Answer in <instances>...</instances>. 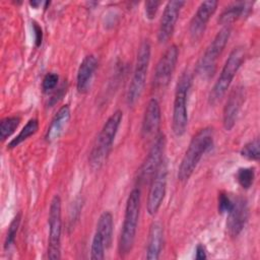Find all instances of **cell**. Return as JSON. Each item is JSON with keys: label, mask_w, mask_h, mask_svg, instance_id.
I'll return each mask as SVG.
<instances>
[{"label": "cell", "mask_w": 260, "mask_h": 260, "mask_svg": "<svg viewBox=\"0 0 260 260\" xmlns=\"http://www.w3.org/2000/svg\"><path fill=\"white\" fill-rule=\"evenodd\" d=\"M245 88L243 86L235 87L229 95L223 108V127L226 131L235 126L239 112L245 102Z\"/></svg>", "instance_id": "obj_15"}, {"label": "cell", "mask_w": 260, "mask_h": 260, "mask_svg": "<svg viewBox=\"0 0 260 260\" xmlns=\"http://www.w3.org/2000/svg\"><path fill=\"white\" fill-rule=\"evenodd\" d=\"M159 5H160L159 1H146L144 3L146 17L149 19H153L155 17V14L157 12Z\"/></svg>", "instance_id": "obj_30"}, {"label": "cell", "mask_w": 260, "mask_h": 260, "mask_svg": "<svg viewBox=\"0 0 260 260\" xmlns=\"http://www.w3.org/2000/svg\"><path fill=\"white\" fill-rule=\"evenodd\" d=\"M250 2H234L228 5L218 17V22L224 26L233 23L242 16H245L250 11Z\"/></svg>", "instance_id": "obj_20"}, {"label": "cell", "mask_w": 260, "mask_h": 260, "mask_svg": "<svg viewBox=\"0 0 260 260\" xmlns=\"http://www.w3.org/2000/svg\"><path fill=\"white\" fill-rule=\"evenodd\" d=\"M20 220H21V213L18 212L13 219L11 220L7 234H6V238H5V242H4V249L7 250L10 248V246L14 243L15 238H16V234L20 224Z\"/></svg>", "instance_id": "obj_27"}, {"label": "cell", "mask_w": 260, "mask_h": 260, "mask_svg": "<svg viewBox=\"0 0 260 260\" xmlns=\"http://www.w3.org/2000/svg\"><path fill=\"white\" fill-rule=\"evenodd\" d=\"M226 231L228 234L235 238L245 228L249 217V207L247 200L242 196L234 197V204L232 209L226 213Z\"/></svg>", "instance_id": "obj_12"}, {"label": "cell", "mask_w": 260, "mask_h": 260, "mask_svg": "<svg viewBox=\"0 0 260 260\" xmlns=\"http://www.w3.org/2000/svg\"><path fill=\"white\" fill-rule=\"evenodd\" d=\"M160 124V107L158 102L155 99H151L144 112L142 127H141V135L145 139L155 138L157 136V132Z\"/></svg>", "instance_id": "obj_16"}, {"label": "cell", "mask_w": 260, "mask_h": 260, "mask_svg": "<svg viewBox=\"0 0 260 260\" xmlns=\"http://www.w3.org/2000/svg\"><path fill=\"white\" fill-rule=\"evenodd\" d=\"M237 181L240 186L244 189H249L255 179V169L254 168H241L237 172Z\"/></svg>", "instance_id": "obj_25"}, {"label": "cell", "mask_w": 260, "mask_h": 260, "mask_svg": "<svg viewBox=\"0 0 260 260\" xmlns=\"http://www.w3.org/2000/svg\"><path fill=\"white\" fill-rule=\"evenodd\" d=\"M61 199L55 195L51 201L49 209V242L48 258L56 260L61 258Z\"/></svg>", "instance_id": "obj_9"}, {"label": "cell", "mask_w": 260, "mask_h": 260, "mask_svg": "<svg viewBox=\"0 0 260 260\" xmlns=\"http://www.w3.org/2000/svg\"><path fill=\"white\" fill-rule=\"evenodd\" d=\"M29 4H30L32 7L38 8V7H39V5H41V4H42V2H40V1H30V2H29Z\"/></svg>", "instance_id": "obj_33"}, {"label": "cell", "mask_w": 260, "mask_h": 260, "mask_svg": "<svg viewBox=\"0 0 260 260\" xmlns=\"http://www.w3.org/2000/svg\"><path fill=\"white\" fill-rule=\"evenodd\" d=\"M234 204V197H231L225 192H220L218 194V212L223 214L228 213Z\"/></svg>", "instance_id": "obj_28"}, {"label": "cell", "mask_w": 260, "mask_h": 260, "mask_svg": "<svg viewBox=\"0 0 260 260\" xmlns=\"http://www.w3.org/2000/svg\"><path fill=\"white\" fill-rule=\"evenodd\" d=\"M165 147H166V137L162 133H158L157 136L154 138V142L151 148L149 149L145 159L143 160L141 167L138 170L137 181L139 185L147 184L152 180L158 168L165 160L164 159Z\"/></svg>", "instance_id": "obj_8"}, {"label": "cell", "mask_w": 260, "mask_h": 260, "mask_svg": "<svg viewBox=\"0 0 260 260\" xmlns=\"http://www.w3.org/2000/svg\"><path fill=\"white\" fill-rule=\"evenodd\" d=\"M231 36V26H223L210 42L197 64V73L203 78H209L216 69V63Z\"/></svg>", "instance_id": "obj_7"}, {"label": "cell", "mask_w": 260, "mask_h": 260, "mask_svg": "<svg viewBox=\"0 0 260 260\" xmlns=\"http://www.w3.org/2000/svg\"><path fill=\"white\" fill-rule=\"evenodd\" d=\"M140 210V190L133 189L126 202L124 222L119 240V253L121 256L128 255L134 245L137 222Z\"/></svg>", "instance_id": "obj_3"}, {"label": "cell", "mask_w": 260, "mask_h": 260, "mask_svg": "<svg viewBox=\"0 0 260 260\" xmlns=\"http://www.w3.org/2000/svg\"><path fill=\"white\" fill-rule=\"evenodd\" d=\"M20 122V118L16 116L6 117L1 120L0 122V138L2 141H4L6 138H8L14 130L18 127Z\"/></svg>", "instance_id": "obj_23"}, {"label": "cell", "mask_w": 260, "mask_h": 260, "mask_svg": "<svg viewBox=\"0 0 260 260\" xmlns=\"http://www.w3.org/2000/svg\"><path fill=\"white\" fill-rule=\"evenodd\" d=\"M150 43L148 40H144L138 49L136 64L134 73L127 90L126 102L129 106H133L140 98L146 80L147 68L150 61Z\"/></svg>", "instance_id": "obj_6"}, {"label": "cell", "mask_w": 260, "mask_h": 260, "mask_svg": "<svg viewBox=\"0 0 260 260\" xmlns=\"http://www.w3.org/2000/svg\"><path fill=\"white\" fill-rule=\"evenodd\" d=\"M58 80H59V76L58 74L54 73V72H49L45 75L44 79H43V82H42V88H43V91L45 93L53 90L56 85L58 84Z\"/></svg>", "instance_id": "obj_29"}, {"label": "cell", "mask_w": 260, "mask_h": 260, "mask_svg": "<svg viewBox=\"0 0 260 260\" xmlns=\"http://www.w3.org/2000/svg\"><path fill=\"white\" fill-rule=\"evenodd\" d=\"M32 30L35 35V45L36 47H40L43 41V29L41 25L35 20H32Z\"/></svg>", "instance_id": "obj_31"}, {"label": "cell", "mask_w": 260, "mask_h": 260, "mask_svg": "<svg viewBox=\"0 0 260 260\" xmlns=\"http://www.w3.org/2000/svg\"><path fill=\"white\" fill-rule=\"evenodd\" d=\"M39 129V122L38 119L31 118L27 121V123L24 125V127L20 130L17 136H15L9 143H8V148H14L17 145H19L21 142L26 140L28 137L31 135L36 134Z\"/></svg>", "instance_id": "obj_22"}, {"label": "cell", "mask_w": 260, "mask_h": 260, "mask_svg": "<svg viewBox=\"0 0 260 260\" xmlns=\"http://www.w3.org/2000/svg\"><path fill=\"white\" fill-rule=\"evenodd\" d=\"M70 119V108L68 105L62 106L58 112L55 114L54 118L51 121V124L46 132L45 138L48 142H53L58 139L66 127Z\"/></svg>", "instance_id": "obj_18"}, {"label": "cell", "mask_w": 260, "mask_h": 260, "mask_svg": "<svg viewBox=\"0 0 260 260\" xmlns=\"http://www.w3.org/2000/svg\"><path fill=\"white\" fill-rule=\"evenodd\" d=\"M178 56V47L176 45H172L166 50L164 55L160 57L155 66L152 79V86L155 89L164 88L169 84L176 68Z\"/></svg>", "instance_id": "obj_10"}, {"label": "cell", "mask_w": 260, "mask_h": 260, "mask_svg": "<svg viewBox=\"0 0 260 260\" xmlns=\"http://www.w3.org/2000/svg\"><path fill=\"white\" fill-rule=\"evenodd\" d=\"M213 144V130L210 127L199 130L191 139L188 148L181 160L178 179L181 182H186L195 171L202 155Z\"/></svg>", "instance_id": "obj_2"}, {"label": "cell", "mask_w": 260, "mask_h": 260, "mask_svg": "<svg viewBox=\"0 0 260 260\" xmlns=\"http://www.w3.org/2000/svg\"><path fill=\"white\" fill-rule=\"evenodd\" d=\"M168 176V168H167V162L164 160L160 167L158 168L157 172L153 176L152 180L150 181V188L147 196V211L150 215H154L162 201L166 195V190H167V177Z\"/></svg>", "instance_id": "obj_11"}, {"label": "cell", "mask_w": 260, "mask_h": 260, "mask_svg": "<svg viewBox=\"0 0 260 260\" xmlns=\"http://www.w3.org/2000/svg\"><path fill=\"white\" fill-rule=\"evenodd\" d=\"M106 250H107V247L105 245V242L102 236L98 233H94L92 243H91V249H90V258L92 260L104 259Z\"/></svg>", "instance_id": "obj_24"}, {"label": "cell", "mask_w": 260, "mask_h": 260, "mask_svg": "<svg viewBox=\"0 0 260 260\" xmlns=\"http://www.w3.org/2000/svg\"><path fill=\"white\" fill-rule=\"evenodd\" d=\"M196 253H195V258L197 260H203V259H206V250H205V247L202 245V244H198L197 247H196Z\"/></svg>", "instance_id": "obj_32"}, {"label": "cell", "mask_w": 260, "mask_h": 260, "mask_svg": "<svg viewBox=\"0 0 260 260\" xmlns=\"http://www.w3.org/2000/svg\"><path fill=\"white\" fill-rule=\"evenodd\" d=\"M122 118V111H115L108 118L101 132L96 136L88 156V164L93 171H99L107 161Z\"/></svg>", "instance_id": "obj_1"}, {"label": "cell", "mask_w": 260, "mask_h": 260, "mask_svg": "<svg viewBox=\"0 0 260 260\" xmlns=\"http://www.w3.org/2000/svg\"><path fill=\"white\" fill-rule=\"evenodd\" d=\"M191 84L192 74L186 70L179 77L175 91L172 128L176 136H182L185 133L188 125L187 100Z\"/></svg>", "instance_id": "obj_4"}, {"label": "cell", "mask_w": 260, "mask_h": 260, "mask_svg": "<svg viewBox=\"0 0 260 260\" xmlns=\"http://www.w3.org/2000/svg\"><path fill=\"white\" fill-rule=\"evenodd\" d=\"M259 146V138H255L243 146L241 149V155L249 160H258L260 156Z\"/></svg>", "instance_id": "obj_26"}, {"label": "cell", "mask_w": 260, "mask_h": 260, "mask_svg": "<svg viewBox=\"0 0 260 260\" xmlns=\"http://www.w3.org/2000/svg\"><path fill=\"white\" fill-rule=\"evenodd\" d=\"M164 244V230L159 222H152L148 233L146 259H158Z\"/></svg>", "instance_id": "obj_19"}, {"label": "cell", "mask_w": 260, "mask_h": 260, "mask_svg": "<svg viewBox=\"0 0 260 260\" xmlns=\"http://www.w3.org/2000/svg\"><path fill=\"white\" fill-rule=\"evenodd\" d=\"M98 67V60L93 55H87L79 65L76 77V88L80 93H85L90 85L91 78Z\"/></svg>", "instance_id": "obj_17"}, {"label": "cell", "mask_w": 260, "mask_h": 260, "mask_svg": "<svg viewBox=\"0 0 260 260\" xmlns=\"http://www.w3.org/2000/svg\"><path fill=\"white\" fill-rule=\"evenodd\" d=\"M216 7L217 1L214 0L203 1L200 3L189 25V34L193 41L196 42L203 36L207 22L211 15L215 12Z\"/></svg>", "instance_id": "obj_13"}, {"label": "cell", "mask_w": 260, "mask_h": 260, "mask_svg": "<svg viewBox=\"0 0 260 260\" xmlns=\"http://www.w3.org/2000/svg\"><path fill=\"white\" fill-rule=\"evenodd\" d=\"M184 4L185 1L181 0H173L167 3L157 30V40L159 43H166L172 37L180 10Z\"/></svg>", "instance_id": "obj_14"}, {"label": "cell", "mask_w": 260, "mask_h": 260, "mask_svg": "<svg viewBox=\"0 0 260 260\" xmlns=\"http://www.w3.org/2000/svg\"><path fill=\"white\" fill-rule=\"evenodd\" d=\"M245 59V50L243 47L234 48L233 51L230 53L220 74L214 83L209 96L208 102L210 105H215L226 92L229 89L236 73L238 72L239 68L241 67L243 61Z\"/></svg>", "instance_id": "obj_5"}, {"label": "cell", "mask_w": 260, "mask_h": 260, "mask_svg": "<svg viewBox=\"0 0 260 260\" xmlns=\"http://www.w3.org/2000/svg\"><path fill=\"white\" fill-rule=\"evenodd\" d=\"M113 228H114V221H113L112 213L110 211H104L99 217L95 233L102 236L107 249L112 244Z\"/></svg>", "instance_id": "obj_21"}]
</instances>
